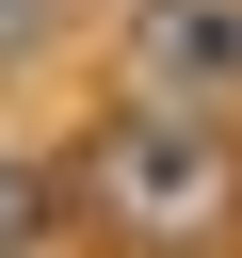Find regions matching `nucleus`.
Listing matches in <instances>:
<instances>
[{"label":"nucleus","instance_id":"nucleus-1","mask_svg":"<svg viewBox=\"0 0 242 258\" xmlns=\"http://www.w3.org/2000/svg\"><path fill=\"white\" fill-rule=\"evenodd\" d=\"M81 177H97V210H113L129 242H194V226H226V129H194V113H145V97H129V113L97 129Z\"/></svg>","mask_w":242,"mask_h":258},{"label":"nucleus","instance_id":"nucleus-2","mask_svg":"<svg viewBox=\"0 0 242 258\" xmlns=\"http://www.w3.org/2000/svg\"><path fill=\"white\" fill-rule=\"evenodd\" d=\"M129 81H145V113L210 129V97H242V0H145L129 16Z\"/></svg>","mask_w":242,"mask_h":258},{"label":"nucleus","instance_id":"nucleus-3","mask_svg":"<svg viewBox=\"0 0 242 258\" xmlns=\"http://www.w3.org/2000/svg\"><path fill=\"white\" fill-rule=\"evenodd\" d=\"M0 32H48V0H0Z\"/></svg>","mask_w":242,"mask_h":258},{"label":"nucleus","instance_id":"nucleus-4","mask_svg":"<svg viewBox=\"0 0 242 258\" xmlns=\"http://www.w3.org/2000/svg\"><path fill=\"white\" fill-rule=\"evenodd\" d=\"M0 242H16V177H0Z\"/></svg>","mask_w":242,"mask_h":258}]
</instances>
